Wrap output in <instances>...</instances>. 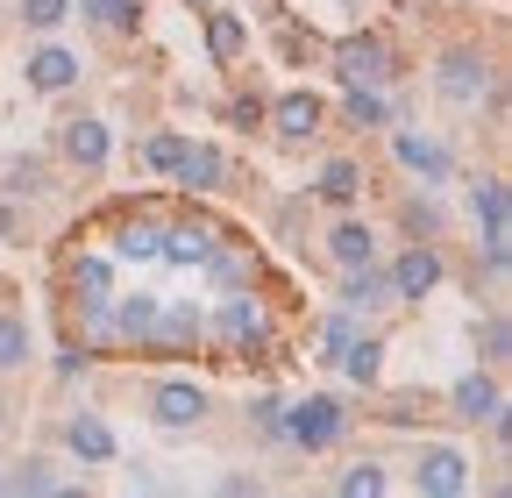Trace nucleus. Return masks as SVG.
<instances>
[{
	"instance_id": "1",
	"label": "nucleus",
	"mask_w": 512,
	"mask_h": 498,
	"mask_svg": "<svg viewBox=\"0 0 512 498\" xmlns=\"http://www.w3.org/2000/svg\"><path fill=\"white\" fill-rule=\"evenodd\" d=\"M342 427H349V413L335 406V399H306V406H292V420H285V434L299 449H328V442H342Z\"/></svg>"
},
{
	"instance_id": "2",
	"label": "nucleus",
	"mask_w": 512,
	"mask_h": 498,
	"mask_svg": "<svg viewBox=\"0 0 512 498\" xmlns=\"http://www.w3.org/2000/svg\"><path fill=\"white\" fill-rule=\"evenodd\" d=\"M470 484V463L456 456V449H427L420 456V491H434V498H456Z\"/></svg>"
},
{
	"instance_id": "3",
	"label": "nucleus",
	"mask_w": 512,
	"mask_h": 498,
	"mask_svg": "<svg viewBox=\"0 0 512 498\" xmlns=\"http://www.w3.org/2000/svg\"><path fill=\"white\" fill-rule=\"evenodd\" d=\"M434 285H441V257H434V249H406L399 271H392V299H420Z\"/></svg>"
},
{
	"instance_id": "4",
	"label": "nucleus",
	"mask_w": 512,
	"mask_h": 498,
	"mask_svg": "<svg viewBox=\"0 0 512 498\" xmlns=\"http://www.w3.org/2000/svg\"><path fill=\"white\" fill-rule=\"evenodd\" d=\"M200 413H207V392H200V385H164V392H157V420H164V427H192Z\"/></svg>"
},
{
	"instance_id": "5",
	"label": "nucleus",
	"mask_w": 512,
	"mask_h": 498,
	"mask_svg": "<svg viewBox=\"0 0 512 498\" xmlns=\"http://www.w3.org/2000/svg\"><path fill=\"white\" fill-rule=\"evenodd\" d=\"M72 292H79V306H86V314H107V299H114V271H107L100 257H79Z\"/></svg>"
},
{
	"instance_id": "6",
	"label": "nucleus",
	"mask_w": 512,
	"mask_h": 498,
	"mask_svg": "<svg viewBox=\"0 0 512 498\" xmlns=\"http://www.w3.org/2000/svg\"><path fill=\"white\" fill-rule=\"evenodd\" d=\"M342 79H349V86H377V79H384V50H377L370 36L342 43Z\"/></svg>"
},
{
	"instance_id": "7",
	"label": "nucleus",
	"mask_w": 512,
	"mask_h": 498,
	"mask_svg": "<svg viewBox=\"0 0 512 498\" xmlns=\"http://www.w3.org/2000/svg\"><path fill=\"white\" fill-rule=\"evenodd\" d=\"M72 456H79V463H107V456H114L107 420H93V413H79V420H72Z\"/></svg>"
},
{
	"instance_id": "8",
	"label": "nucleus",
	"mask_w": 512,
	"mask_h": 498,
	"mask_svg": "<svg viewBox=\"0 0 512 498\" xmlns=\"http://www.w3.org/2000/svg\"><path fill=\"white\" fill-rule=\"evenodd\" d=\"M29 79H36L43 93H64V86L79 79V57H72V50H36V65H29Z\"/></svg>"
},
{
	"instance_id": "9",
	"label": "nucleus",
	"mask_w": 512,
	"mask_h": 498,
	"mask_svg": "<svg viewBox=\"0 0 512 498\" xmlns=\"http://www.w3.org/2000/svg\"><path fill=\"white\" fill-rule=\"evenodd\" d=\"M441 93L470 107V100L484 93V65H477V57H448V65H441Z\"/></svg>"
},
{
	"instance_id": "10",
	"label": "nucleus",
	"mask_w": 512,
	"mask_h": 498,
	"mask_svg": "<svg viewBox=\"0 0 512 498\" xmlns=\"http://www.w3.org/2000/svg\"><path fill=\"white\" fill-rule=\"evenodd\" d=\"M64 157L93 171V164L107 157V129H100V121H72V129H64Z\"/></svg>"
},
{
	"instance_id": "11",
	"label": "nucleus",
	"mask_w": 512,
	"mask_h": 498,
	"mask_svg": "<svg viewBox=\"0 0 512 498\" xmlns=\"http://www.w3.org/2000/svg\"><path fill=\"white\" fill-rule=\"evenodd\" d=\"M456 413L463 420H498V385L491 378H463L456 385Z\"/></svg>"
},
{
	"instance_id": "12",
	"label": "nucleus",
	"mask_w": 512,
	"mask_h": 498,
	"mask_svg": "<svg viewBox=\"0 0 512 498\" xmlns=\"http://www.w3.org/2000/svg\"><path fill=\"white\" fill-rule=\"evenodd\" d=\"M278 129H285V136H313V129H320V100H313V93H285V100H278Z\"/></svg>"
},
{
	"instance_id": "13",
	"label": "nucleus",
	"mask_w": 512,
	"mask_h": 498,
	"mask_svg": "<svg viewBox=\"0 0 512 498\" xmlns=\"http://www.w3.org/2000/svg\"><path fill=\"white\" fill-rule=\"evenodd\" d=\"M399 164L420 171V178H441V171H448V150H441V143H420V136H399Z\"/></svg>"
},
{
	"instance_id": "14",
	"label": "nucleus",
	"mask_w": 512,
	"mask_h": 498,
	"mask_svg": "<svg viewBox=\"0 0 512 498\" xmlns=\"http://www.w3.org/2000/svg\"><path fill=\"white\" fill-rule=\"evenodd\" d=\"M328 249H335V264H342V271H370V249H377V242H370V228H335Z\"/></svg>"
},
{
	"instance_id": "15",
	"label": "nucleus",
	"mask_w": 512,
	"mask_h": 498,
	"mask_svg": "<svg viewBox=\"0 0 512 498\" xmlns=\"http://www.w3.org/2000/svg\"><path fill=\"white\" fill-rule=\"evenodd\" d=\"M221 335H228V342H256V335H264V314H256L249 299H228V306H221Z\"/></svg>"
},
{
	"instance_id": "16",
	"label": "nucleus",
	"mask_w": 512,
	"mask_h": 498,
	"mask_svg": "<svg viewBox=\"0 0 512 498\" xmlns=\"http://www.w3.org/2000/svg\"><path fill=\"white\" fill-rule=\"evenodd\" d=\"M171 171H178V185H214V178H221V157H214V150H192V143H185Z\"/></svg>"
},
{
	"instance_id": "17",
	"label": "nucleus",
	"mask_w": 512,
	"mask_h": 498,
	"mask_svg": "<svg viewBox=\"0 0 512 498\" xmlns=\"http://www.w3.org/2000/svg\"><path fill=\"white\" fill-rule=\"evenodd\" d=\"M157 249H164L171 264H200L214 242H207V228H178V235H157Z\"/></svg>"
},
{
	"instance_id": "18",
	"label": "nucleus",
	"mask_w": 512,
	"mask_h": 498,
	"mask_svg": "<svg viewBox=\"0 0 512 498\" xmlns=\"http://www.w3.org/2000/svg\"><path fill=\"white\" fill-rule=\"evenodd\" d=\"M150 335H164V342H192V335H200V314H178V306L164 314V306H157V321H150Z\"/></svg>"
},
{
	"instance_id": "19",
	"label": "nucleus",
	"mask_w": 512,
	"mask_h": 498,
	"mask_svg": "<svg viewBox=\"0 0 512 498\" xmlns=\"http://www.w3.org/2000/svg\"><path fill=\"white\" fill-rule=\"evenodd\" d=\"M79 15H93L107 29H128V22H136V0H79Z\"/></svg>"
},
{
	"instance_id": "20",
	"label": "nucleus",
	"mask_w": 512,
	"mask_h": 498,
	"mask_svg": "<svg viewBox=\"0 0 512 498\" xmlns=\"http://www.w3.org/2000/svg\"><path fill=\"white\" fill-rule=\"evenodd\" d=\"M377 356H384L377 342H349V356H342V370H349V378H356V385H370V378H377Z\"/></svg>"
},
{
	"instance_id": "21",
	"label": "nucleus",
	"mask_w": 512,
	"mask_h": 498,
	"mask_svg": "<svg viewBox=\"0 0 512 498\" xmlns=\"http://www.w3.org/2000/svg\"><path fill=\"white\" fill-rule=\"evenodd\" d=\"M150 321H157V299H128L121 314H114V328H121V335H150Z\"/></svg>"
},
{
	"instance_id": "22",
	"label": "nucleus",
	"mask_w": 512,
	"mask_h": 498,
	"mask_svg": "<svg viewBox=\"0 0 512 498\" xmlns=\"http://www.w3.org/2000/svg\"><path fill=\"white\" fill-rule=\"evenodd\" d=\"M207 43H214V57H235V50H242V22H235V15H214V22H207Z\"/></svg>"
},
{
	"instance_id": "23",
	"label": "nucleus",
	"mask_w": 512,
	"mask_h": 498,
	"mask_svg": "<svg viewBox=\"0 0 512 498\" xmlns=\"http://www.w3.org/2000/svg\"><path fill=\"white\" fill-rule=\"evenodd\" d=\"M29 356V328L22 321H0V370H15Z\"/></svg>"
},
{
	"instance_id": "24",
	"label": "nucleus",
	"mask_w": 512,
	"mask_h": 498,
	"mask_svg": "<svg viewBox=\"0 0 512 498\" xmlns=\"http://www.w3.org/2000/svg\"><path fill=\"white\" fill-rule=\"evenodd\" d=\"M320 193H328V200H356V164H328V171H320Z\"/></svg>"
},
{
	"instance_id": "25",
	"label": "nucleus",
	"mask_w": 512,
	"mask_h": 498,
	"mask_svg": "<svg viewBox=\"0 0 512 498\" xmlns=\"http://www.w3.org/2000/svg\"><path fill=\"white\" fill-rule=\"evenodd\" d=\"M64 8H72V0H22V22H29V29H57Z\"/></svg>"
},
{
	"instance_id": "26",
	"label": "nucleus",
	"mask_w": 512,
	"mask_h": 498,
	"mask_svg": "<svg viewBox=\"0 0 512 498\" xmlns=\"http://www.w3.org/2000/svg\"><path fill=\"white\" fill-rule=\"evenodd\" d=\"M349 121H363V129H377V121H384V100H377L370 86H356V93H349Z\"/></svg>"
},
{
	"instance_id": "27",
	"label": "nucleus",
	"mask_w": 512,
	"mask_h": 498,
	"mask_svg": "<svg viewBox=\"0 0 512 498\" xmlns=\"http://www.w3.org/2000/svg\"><path fill=\"white\" fill-rule=\"evenodd\" d=\"M178 150H185L178 136H150V143H143V164H157V171H171V164H178Z\"/></svg>"
},
{
	"instance_id": "28",
	"label": "nucleus",
	"mask_w": 512,
	"mask_h": 498,
	"mask_svg": "<svg viewBox=\"0 0 512 498\" xmlns=\"http://www.w3.org/2000/svg\"><path fill=\"white\" fill-rule=\"evenodd\" d=\"M342 491H349V498H377V491H384V477H377L370 463H356V470L342 477Z\"/></svg>"
},
{
	"instance_id": "29",
	"label": "nucleus",
	"mask_w": 512,
	"mask_h": 498,
	"mask_svg": "<svg viewBox=\"0 0 512 498\" xmlns=\"http://www.w3.org/2000/svg\"><path fill=\"white\" fill-rule=\"evenodd\" d=\"M377 299H392V285H384V278H370V271H363V278L349 285V306H377Z\"/></svg>"
},
{
	"instance_id": "30",
	"label": "nucleus",
	"mask_w": 512,
	"mask_h": 498,
	"mask_svg": "<svg viewBox=\"0 0 512 498\" xmlns=\"http://www.w3.org/2000/svg\"><path fill=\"white\" fill-rule=\"evenodd\" d=\"M121 257H157V235L150 228H128L121 235Z\"/></svg>"
},
{
	"instance_id": "31",
	"label": "nucleus",
	"mask_w": 512,
	"mask_h": 498,
	"mask_svg": "<svg viewBox=\"0 0 512 498\" xmlns=\"http://www.w3.org/2000/svg\"><path fill=\"white\" fill-rule=\"evenodd\" d=\"M349 342H356V335H349V321H328V363H342V356H349Z\"/></svg>"
},
{
	"instance_id": "32",
	"label": "nucleus",
	"mask_w": 512,
	"mask_h": 498,
	"mask_svg": "<svg viewBox=\"0 0 512 498\" xmlns=\"http://www.w3.org/2000/svg\"><path fill=\"white\" fill-rule=\"evenodd\" d=\"M15 484H22V491H50V463H22Z\"/></svg>"
},
{
	"instance_id": "33",
	"label": "nucleus",
	"mask_w": 512,
	"mask_h": 498,
	"mask_svg": "<svg viewBox=\"0 0 512 498\" xmlns=\"http://www.w3.org/2000/svg\"><path fill=\"white\" fill-rule=\"evenodd\" d=\"M0 235H15V207H0Z\"/></svg>"
}]
</instances>
